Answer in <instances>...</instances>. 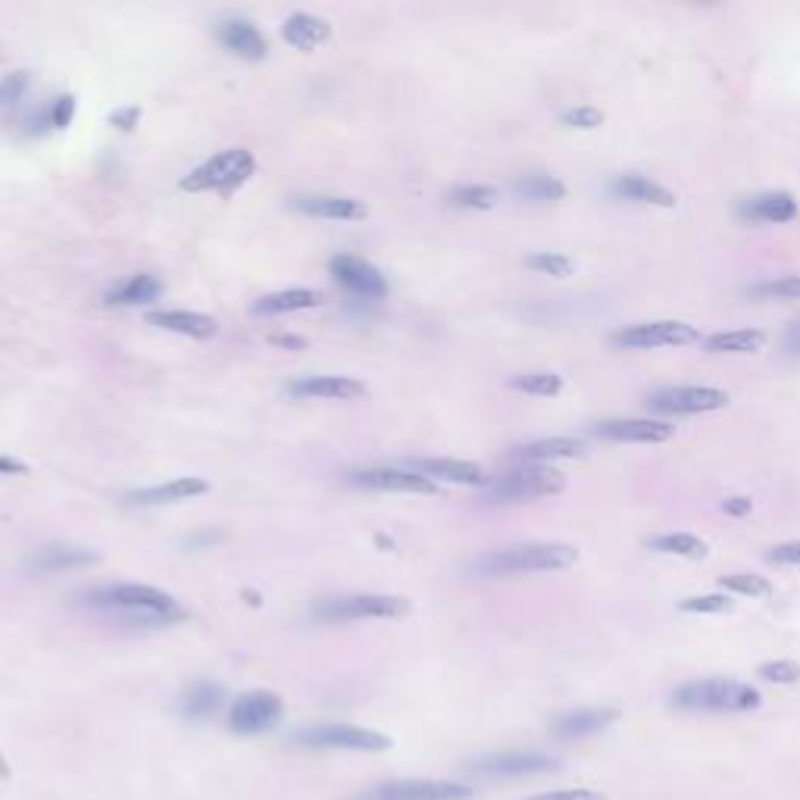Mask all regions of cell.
<instances>
[{
	"label": "cell",
	"mask_w": 800,
	"mask_h": 800,
	"mask_svg": "<svg viewBox=\"0 0 800 800\" xmlns=\"http://www.w3.org/2000/svg\"><path fill=\"white\" fill-rule=\"evenodd\" d=\"M88 607H98L107 613H119L129 622H141V626H167V622H179L184 617L179 603L169 598L167 591L150 588V584H103L84 594Z\"/></svg>",
	"instance_id": "6da1fadb"
},
{
	"label": "cell",
	"mask_w": 800,
	"mask_h": 800,
	"mask_svg": "<svg viewBox=\"0 0 800 800\" xmlns=\"http://www.w3.org/2000/svg\"><path fill=\"white\" fill-rule=\"evenodd\" d=\"M579 560V550L572 544H517V548L494 550L476 563V572L484 579L500 576H519V572H550V569H569Z\"/></svg>",
	"instance_id": "7a4b0ae2"
},
{
	"label": "cell",
	"mask_w": 800,
	"mask_h": 800,
	"mask_svg": "<svg viewBox=\"0 0 800 800\" xmlns=\"http://www.w3.org/2000/svg\"><path fill=\"white\" fill-rule=\"evenodd\" d=\"M672 703L682 710H700V713H750L757 710L763 698L757 688L734 679H700V682L682 684Z\"/></svg>",
	"instance_id": "3957f363"
},
{
	"label": "cell",
	"mask_w": 800,
	"mask_h": 800,
	"mask_svg": "<svg viewBox=\"0 0 800 800\" xmlns=\"http://www.w3.org/2000/svg\"><path fill=\"white\" fill-rule=\"evenodd\" d=\"M567 488L563 472L550 467H522L513 472H503L500 479L488 482L484 500L491 503H526L534 498H550Z\"/></svg>",
	"instance_id": "277c9868"
},
{
	"label": "cell",
	"mask_w": 800,
	"mask_h": 800,
	"mask_svg": "<svg viewBox=\"0 0 800 800\" xmlns=\"http://www.w3.org/2000/svg\"><path fill=\"white\" fill-rule=\"evenodd\" d=\"M410 607L403 598L388 594H338L322 598L313 607V617L322 622H350V619H394L403 617Z\"/></svg>",
	"instance_id": "5b68a950"
},
{
	"label": "cell",
	"mask_w": 800,
	"mask_h": 800,
	"mask_svg": "<svg viewBox=\"0 0 800 800\" xmlns=\"http://www.w3.org/2000/svg\"><path fill=\"white\" fill-rule=\"evenodd\" d=\"M253 176V157L248 150L232 148L217 153L213 160H207L188 179H182L184 191H234L238 184H244Z\"/></svg>",
	"instance_id": "8992f818"
},
{
	"label": "cell",
	"mask_w": 800,
	"mask_h": 800,
	"mask_svg": "<svg viewBox=\"0 0 800 800\" xmlns=\"http://www.w3.org/2000/svg\"><path fill=\"white\" fill-rule=\"evenodd\" d=\"M560 763L548 753H532V750H503V753H488L469 763V772L479 779H526V776H544L557 772Z\"/></svg>",
	"instance_id": "52a82bcc"
},
{
	"label": "cell",
	"mask_w": 800,
	"mask_h": 800,
	"mask_svg": "<svg viewBox=\"0 0 800 800\" xmlns=\"http://www.w3.org/2000/svg\"><path fill=\"white\" fill-rule=\"evenodd\" d=\"M291 744L313 750H384L391 748V738L360 726H317L303 729L291 738Z\"/></svg>",
	"instance_id": "ba28073f"
},
{
	"label": "cell",
	"mask_w": 800,
	"mask_h": 800,
	"mask_svg": "<svg viewBox=\"0 0 800 800\" xmlns=\"http://www.w3.org/2000/svg\"><path fill=\"white\" fill-rule=\"evenodd\" d=\"M700 332L691 322H679V319H663V322H641V326H629L613 334V344L619 348L650 350V348H682V344H698Z\"/></svg>",
	"instance_id": "9c48e42d"
},
{
	"label": "cell",
	"mask_w": 800,
	"mask_h": 800,
	"mask_svg": "<svg viewBox=\"0 0 800 800\" xmlns=\"http://www.w3.org/2000/svg\"><path fill=\"white\" fill-rule=\"evenodd\" d=\"M648 403L650 410L667 413V417H691V413H710V410L729 407V394L719 388H703V384H679V388L657 391Z\"/></svg>",
	"instance_id": "30bf717a"
},
{
	"label": "cell",
	"mask_w": 800,
	"mask_h": 800,
	"mask_svg": "<svg viewBox=\"0 0 800 800\" xmlns=\"http://www.w3.org/2000/svg\"><path fill=\"white\" fill-rule=\"evenodd\" d=\"M282 719V700L272 691H248L234 700L229 726L238 734H260L269 732L276 722Z\"/></svg>",
	"instance_id": "8fae6325"
},
{
	"label": "cell",
	"mask_w": 800,
	"mask_h": 800,
	"mask_svg": "<svg viewBox=\"0 0 800 800\" xmlns=\"http://www.w3.org/2000/svg\"><path fill=\"white\" fill-rule=\"evenodd\" d=\"M472 788L457 782H432V779H400V782L376 784L360 800H469Z\"/></svg>",
	"instance_id": "7c38bea8"
},
{
	"label": "cell",
	"mask_w": 800,
	"mask_h": 800,
	"mask_svg": "<svg viewBox=\"0 0 800 800\" xmlns=\"http://www.w3.org/2000/svg\"><path fill=\"white\" fill-rule=\"evenodd\" d=\"M348 484L353 488H372V491H407V494H438V484L422 472L407 469H360L350 472Z\"/></svg>",
	"instance_id": "4fadbf2b"
},
{
	"label": "cell",
	"mask_w": 800,
	"mask_h": 800,
	"mask_svg": "<svg viewBox=\"0 0 800 800\" xmlns=\"http://www.w3.org/2000/svg\"><path fill=\"white\" fill-rule=\"evenodd\" d=\"M332 276L338 282L344 284L348 291L353 294H360V298H369V300H379L388 294V282H384V276L379 269L367 263L363 257H350V253H341V257H334L332 263Z\"/></svg>",
	"instance_id": "5bb4252c"
},
{
	"label": "cell",
	"mask_w": 800,
	"mask_h": 800,
	"mask_svg": "<svg viewBox=\"0 0 800 800\" xmlns=\"http://www.w3.org/2000/svg\"><path fill=\"white\" fill-rule=\"evenodd\" d=\"M598 438L607 441H634V444H660L676 434V426L660 419H607L594 426Z\"/></svg>",
	"instance_id": "9a60e30c"
},
{
	"label": "cell",
	"mask_w": 800,
	"mask_h": 800,
	"mask_svg": "<svg viewBox=\"0 0 800 800\" xmlns=\"http://www.w3.org/2000/svg\"><path fill=\"white\" fill-rule=\"evenodd\" d=\"M294 398H322V400H357L367 394V384L350 376H307L288 388Z\"/></svg>",
	"instance_id": "2e32d148"
},
{
	"label": "cell",
	"mask_w": 800,
	"mask_h": 800,
	"mask_svg": "<svg viewBox=\"0 0 800 800\" xmlns=\"http://www.w3.org/2000/svg\"><path fill=\"white\" fill-rule=\"evenodd\" d=\"M219 44L241 60H263L269 50L263 32L248 19H226L219 26Z\"/></svg>",
	"instance_id": "e0dca14e"
},
{
	"label": "cell",
	"mask_w": 800,
	"mask_h": 800,
	"mask_svg": "<svg viewBox=\"0 0 800 800\" xmlns=\"http://www.w3.org/2000/svg\"><path fill=\"white\" fill-rule=\"evenodd\" d=\"M619 719V710L613 707H591V710H572L553 722V734L563 738V741H579L588 734L603 732L607 726H613Z\"/></svg>",
	"instance_id": "ac0fdd59"
},
{
	"label": "cell",
	"mask_w": 800,
	"mask_h": 800,
	"mask_svg": "<svg viewBox=\"0 0 800 800\" xmlns=\"http://www.w3.org/2000/svg\"><path fill=\"white\" fill-rule=\"evenodd\" d=\"M210 484L203 479H172L167 484H153V488H138L129 491L126 500L134 507H160V503H179V500H191L198 494H207Z\"/></svg>",
	"instance_id": "d6986e66"
},
{
	"label": "cell",
	"mask_w": 800,
	"mask_h": 800,
	"mask_svg": "<svg viewBox=\"0 0 800 800\" xmlns=\"http://www.w3.org/2000/svg\"><path fill=\"white\" fill-rule=\"evenodd\" d=\"M294 207L307 217L319 219H367V207L360 200L341 198V194H300Z\"/></svg>",
	"instance_id": "ffe728a7"
},
{
	"label": "cell",
	"mask_w": 800,
	"mask_h": 800,
	"mask_svg": "<svg viewBox=\"0 0 800 800\" xmlns=\"http://www.w3.org/2000/svg\"><path fill=\"white\" fill-rule=\"evenodd\" d=\"M741 217L757 219V222H791L798 219V200L788 191H769V194H757L741 203Z\"/></svg>",
	"instance_id": "44dd1931"
},
{
	"label": "cell",
	"mask_w": 800,
	"mask_h": 800,
	"mask_svg": "<svg viewBox=\"0 0 800 800\" xmlns=\"http://www.w3.org/2000/svg\"><path fill=\"white\" fill-rule=\"evenodd\" d=\"M579 453H582V441H576V438H541V441L513 450V460L526 467H544L550 460H572Z\"/></svg>",
	"instance_id": "7402d4cb"
},
{
	"label": "cell",
	"mask_w": 800,
	"mask_h": 800,
	"mask_svg": "<svg viewBox=\"0 0 800 800\" xmlns=\"http://www.w3.org/2000/svg\"><path fill=\"white\" fill-rule=\"evenodd\" d=\"M329 34H332V26L322 17H313V13H294V17L284 19L282 26V38L298 50H317L319 44L329 41Z\"/></svg>",
	"instance_id": "603a6c76"
},
{
	"label": "cell",
	"mask_w": 800,
	"mask_h": 800,
	"mask_svg": "<svg viewBox=\"0 0 800 800\" xmlns=\"http://www.w3.org/2000/svg\"><path fill=\"white\" fill-rule=\"evenodd\" d=\"M148 322L157 329L191 334V338L217 334V319L203 317V313H188V310H153V313H148Z\"/></svg>",
	"instance_id": "cb8c5ba5"
},
{
	"label": "cell",
	"mask_w": 800,
	"mask_h": 800,
	"mask_svg": "<svg viewBox=\"0 0 800 800\" xmlns=\"http://www.w3.org/2000/svg\"><path fill=\"white\" fill-rule=\"evenodd\" d=\"M610 191L617 194V198H626V200H638V203H650V207H676V194L663 188V184L650 182L644 176H619L617 182L610 184Z\"/></svg>",
	"instance_id": "d4e9b609"
},
{
	"label": "cell",
	"mask_w": 800,
	"mask_h": 800,
	"mask_svg": "<svg viewBox=\"0 0 800 800\" xmlns=\"http://www.w3.org/2000/svg\"><path fill=\"white\" fill-rule=\"evenodd\" d=\"M417 472L429 476V479H444V482H457V484H484V469L476 467V463H467V460H417L413 463Z\"/></svg>",
	"instance_id": "484cf974"
},
{
	"label": "cell",
	"mask_w": 800,
	"mask_h": 800,
	"mask_svg": "<svg viewBox=\"0 0 800 800\" xmlns=\"http://www.w3.org/2000/svg\"><path fill=\"white\" fill-rule=\"evenodd\" d=\"M322 294L319 291H307V288H291V291H279V294H267L253 303V313H294V310H310L317 307Z\"/></svg>",
	"instance_id": "4316f807"
},
{
	"label": "cell",
	"mask_w": 800,
	"mask_h": 800,
	"mask_svg": "<svg viewBox=\"0 0 800 800\" xmlns=\"http://www.w3.org/2000/svg\"><path fill=\"white\" fill-rule=\"evenodd\" d=\"M98 563V553L76 548V544H48L32 557V567L38 569H67V567H88Z\"/></svg>",
	"instance_id": "83f0119b"
},
{
	"label": "cell",
	"mask_w": 800,
	"mask_h": 800,
	"mask_svg": "<svg viewBox=\"0 0 800 800\" xmlns=\"http://www.w3.org/2000/svg\"><path fill=\"white\" fill-rule=\"evenodd\" d=\"M767 344V332L760 329H734V332H719L707 338L710 353H753Z\"/></svg>",
	"instance_id": "f1b7e54d"
},
{
	"label": "cell",
	"mask_w": 800,
	"mask_h": 800,
	"mask_svg": "<svg viewBox=\"0 0 800 800\" xmlns=\"http://www.w3.org/2000/svg\"><path fill=\"white\" fill-rule=\"evenodd\" d=\"M219 703H222V688L213 682H198L182 694V713L188 719H207L217 713Z\"/></svg>",
	"instance_id": "f546056e"
},
{
	"label": "cell",
	"mask_w": 800,
	"mask_h": 800,
	"mask_svg": "<svg viewBox=\"0 0 800 800\" xmlns=\"http://www.w3.org/2000/svg\"><path fill=\"white\" fill-rule=\"evenodd\" d=\"M648 550L667 553V557H684V560H703L707 557V541H700L698 534H657L648 538Z\"/></svg>",
	"instance_id": "4dcf8cb0"
},
{
	"label": "cell",
	"mask_w": 800,
	"mask_h": 800,
	"mask_svg": "<svg viewBox=\"0 0 800 800\" xmlns=\"http://www.w3.org/2000/svg\"><path fill=\"white\" fill-rule=\"evenodd\" d=\"M163 284L157 282L153 276H132L129 282H122L119 288H113L107 300L110 303H122V307H134V303H148V300L160 298Z\"/></svg>",
	"instance_id": "1f68e13d"
},
{
	"label": "cell",
	"mask_w": 800,
	"mask_h": 800,
	"mask_svg": "<svg viewBox=\"0 0 800 800\" xmlns=\"http://www.w3.org/2000/svg\"><path fill=\"white\" fill-rule=\"evenodd\" d=\"M517 194L522 200H538V203H548V200H560L567 194V184L560 182V179H553V176H541V172H534V176H522L517 182Z\"/></svg>",
	"instance_id": "d6a6232c"
},
{
	"label": "cell",
	"mask_w": 800,
	"mask_h": 800,
	"mask_svg": "<svg viewBox=\"0 0 800 800\" xmlns=\"http://www.w3.org/2000/svg\"><path fill=\"white\" fill-rule=\"evenodd\" d=\"M498 198V188H488V184H463V188H453L448 194L450 203L463 207V210H491Z\"/></svg>",
	"instance_id": "836d02e7"
},
{
	"label": "cell",
	"mask_w": 800,
	"mask_h": 800,
	"mask_svg": "<svg viewBox=\"0 0 800 800\" xmlns=\"http://www.w3.org/2000/svg\"><path fill=\"white\" fill-rule=\"evenodd\" d=\"M722 591H732L741 598H769L772 594V582L763 576H750V572H732V576H722L719 579Z\"/></svg>",
	"instance_id": "e575fe53"
},
{
	"label": "cell",
	"mask_w": 800,
	"mask_h": 800,
	"mask_svg": "<svg viewBox=\"0 0 800 800\" xmlns=\"http://www.w3.org/2000/svg\"><path fill=\"white\" fill-rule=\"evenodd\" d=\"M513 388L534 394V398H557L563 391V379L557 372H526L513 379Z\"/></svg>",
	"instance_id": "d590c367"
},
{
	"label": "cell",
	"mask_w": 800,
	"mask_h": 800,
	"mask_svg": "<svg viewBox=\"0 0 800 800\" xmlns=\"http://www.w3.org/2000/svg\"><path fill=\"white\" fill-rule=\"evenodd\" d=\"M526 267L534 269V272H544V276H553V279L572 276V260L563 257V253H534V257L526 260Z\"/></svg>",
	"instance_id": "8d00e7d4"
},
{
	"label": "cell",
	"mask_w": 800,
	"mask_h": 800,
	"mask_svg": "<svg viewBox=\"0 0 800 800\" xmlns=\"http://www.w3.org/2000/svg\"><path fill=\"white\" fill-rule=\"evenodd\" d=\"M757 676L763 682H776V684H798L800 682V667L794 660H772V663H763L757 669Z\"/></svg>",
	"instance_id": "74e56055"
},
{
	"label": "cell",
	"mask_w": 800,
	"mask_h": 800,
	"mask_svg": "<svg viewBox=\"0 0 800 800\" xmlns=\"http://www.w3.org/2000/svg\"><path fill=\"white\" fill-rule=\"evenodd\" d=\"M682 613H729L732 610V600L726 594H703V598H684L679 603Z\"/></svg>",
	"instance_id": "f35d334b"
},
{
	"label": "cell",
	"mask_w": 800,
	"mask_h": 800,
	"mask_svg": "<svg viewBox=\"0 0 800 800\" xmlns=\"http://www.w3.org/2000/svg\"><path fill=\"white\" fill-rule=\"evenodd\" d=\"M753 294H760V298L800 300V276H788V279H779V282L757 284V288H753Z\"/></svg>",
	"instance_id": "ab89813d"
},
{
	"label": "cell",
	"mask_w": 800,
	"mask_h": 800,
	"mask_svg": "<svg viewBox=\"0 0 800 800\" xmlns=\"http://www.w3.org/2000/svg\"><path fill=\"white\" fill-rule=\"evenodd\" d=\"M563 122L572 126V129H584V132H591V129H600L603 113H600L598 107H576V110L563 113Z\"/></svg>",
	"instance_id": "60d3db41"
},
{
	"label": "cell",
	"mask_w": 800,
	"mask_h": 800,
	"mask_svg": "<svg viewBox=\"0 0 800 800\" xmlns=\"http://www.w3.org/2000/svg\"><path fill=\"white\" fill-rule=\"evenodd\" d=\"M526 800H610L607 794H600L594 788H560V791H541Z\"/></svg>",
	"instance_id": "b9f144b4"
},
{
	"label": "cell",
	"mask_w": 800,
	"mask_h": 800,
	"mask_svg": "<svg viewBox=\"0 0 800 800\" xmlns=\"http://www.w3.org/2000/svg\"><path fill=\"white\" fill-rule=\"evenodd\" d=\"M29 88V76L26 72H13L0 82V107H10L22 98V91Z\"/></svg>",
	"instance_id": "7bdbcfd3"
},
{
	"label": "cell",
	"mask_w": 800,
	"mask_h": 800,
	"mask_svg": "<svg viewBox=\"0 0 800 800\" xmlns=\"http://www.w3.org/2000/svg\"><path fill=\"white\" fill-rule=\"evenodd\" d=\"M769 563H782V567H800V541H788L779 548L769 550Z\"/></svg>",
	"instance_id": "ee69618b"
},
{
	"label": "cell",
	"mask_w": 800,
	"mask_h": 800,
	"mask_svg": "<svg viewBox=\"0 0 800 800\" xmlns=\"http://www.w3.org/2000/svg\"><path fill=\"white\" fill-rule=\"evenodd\" d=\"M72 113H76V100L69 98H60L53 103V113H50V126H57V129H67L69 122H72Z\"/></svg>",
	"instance_id": "f6af8a7d"
},
{
	"label": "cell",
	"mask_w": 800,
	"mask_h": 800,
	"mask_svg": "<svg viewBox=\"0 0 800 800\" xmlns=\"http://www.w3.org/2000/svg\"><path fill=\"white\" fill-rule=\"evenodd\" d=\"M782 353L788 360H800V319L794 326H788V332L782 338Z\"/></svg>",
	"instance_id": "bcb514c9"
},
{
	"label": "cell",
	"mask_w": 800,
	"mask_h": 800,
	"mask_svg": "<svg viewBox=\"0 0 800 800\" xmlns=\"http://www.w3.org/2000/svg\"><path fill=\"white\" fill-rule=\"evenodd\" d=\"M750 510H753V500L741 498V494L722 500V513H729V517H748Z\"/></svg>",
	"instance_id": "7dc6e473"
},
{
	"label": "cell",
	"mask_w": 800,
	"mask_h": 800,
	"mask_svg": "<svg viewBox=\"0 0 800 800\" xmlns=\"http://www.w3.org/2000/svg\"><path fill=\"white\" fill-rule=\"evenodd\" d=\"M138 117H141V113H138V107H129V110H119V113H113L110 122L119 126V129H132L134 122H138Z\"/></svg>",
	"instance_id": "c3c4849f"
},
{
	"label": "cell",
	"mask_w": 800,
	"mask_h": 800,
	"mask_svg": "<svg viewBox=\"0 0 800 800\" xmlns=\"http://www.w3.org/2000/svg\"><path fill=\"white\" fill-rule=\"evenodd\" d=\"M0 472H29V469H26V463H19V460L0 457Z\"/></svg>",
	"instance_id": "681fc988"
},
{
	"label": "cell",
	"mask_w": 800,
	"mask_h": 800,
	"mask_svg": "<svg viewBox=\"0 0 800 800\" xmlns=\"http://www.w3.org/2000/svg\"><path fill=\"white\" fill-rule=\"evenodd\" d=\"M276 344H291V348H300L303 341H298V338H272Z\"/></svg>",
	"instance_id": "f907efd6"
},
{
	"label": "cell",
	"mask_w": 800,
	"mask_h": 800,
	"mask_svg": "<svg viewBox=\"0 0 800 800\" xmlns=\"http://www.w3.org/2000/svg\"><path fill=\"white\" fill-rule=\"evenodd\" d=\"M10 776V767H7V757L0 753V779H7Z\"/></svg>",
	"instance_id": "816d5d0a"
}]
</instances>
